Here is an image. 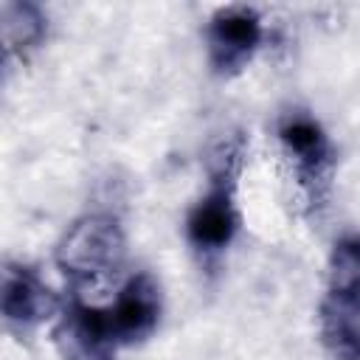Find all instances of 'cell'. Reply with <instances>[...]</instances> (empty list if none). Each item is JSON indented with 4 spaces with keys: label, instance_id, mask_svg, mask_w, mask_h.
Returning <instances> with one entry per match:
<instances>
[{
    "label": "cell",
    "instance_id": "cell-1",
    "mask_svg": "<svg viewBox=\"0 0 360 360\" xmlns=\"http://www.w3.org/2000/svg\"><path fill=\"white\" fill-rule=\"evenodd\" d=\"M245 163V135L231 132L217 141L208 155V191L186 217V236L202 256L222 253L239 231L236 183Z\"/></svg>",
    "mask_w": 360,
    "mask_h": 360
},
{
    "label": "cell",
    "instance_id": "cell-2",
    "mask_svg": "<svg viewBox=\"0 0 360 360\" xmlns=\"http://www.w3.org/2000/svg\"><path fill=\"white\" fill-rule=\"evenodd\" d=\"M318 318L326 352L335 360H360V233H343L332 245Z\"/></svg>",
    "mask_w": 360,
    "mask_h": 360
},
{
    "label": "cell",
    "instance_id": "cell-3",
    "mask_svg": "<svg viewBox=\"0 0 360 360\" xmlns=\"http://www.w3.org/2000/svg\"><path fill=\"white\" fill-rule=\"evenodd\" d=\"M127 259L121 222L110 214L79 217L56 245V264L76 290H98L118 278Z\"/></svg>",
    "mask_w": 360,
    "mask_h": 360
},
{
    "label": "cell",
    "instance_id": "cell-4",
    "mask_svg": "<svg viewBox=\"0 0 360 360\" xmlns=\"http://www.w3.org/2000/svg\"><path fill=\"white\" fill-rule=\"evenodd\" d=\"M278 141L292 166L298 191L309 214L323 211L332 194V177L338 163L332 138L307 110H287L278 118Z\"/></svg>",
    "mask_w": 360,
    "mask_h": 360
},
{
    "label": "cell",
    "instance_id": "cell-5",
    "mask_svg": "<svg viewBox=\"0 0 360 360\" xmlns=\"http://www.w3.org/2000/svg\"><path fill=\"white\" fill-rule=\"evenodd\" d=\"M208 65L214 76L231 79L248 68L262 45V17L250 6H225L211 14L205 28Z\"/></svg>",
    "mask_w": 360,
    "mask_h": 360
},
{
    "label": "cell",
    "instance_id": "cell-6",
    "mask_svg": "<svg viewBox=\"0 0 360 360\" xmlns=\"http://www.w3.org/2000/svg\"><path fill=\"white\" fill-rule=\"evenodd\" d=\"M59 301L53 290L42 281V276L22 264V262H6L0 276V312L11 332L31 335L37 326H42L48 318L59 312Z\"/></svg>",
    "mask_w": 360,
    "mask_h": 360
},
{
    "label": "cell",
    "instance_id": "cell-7",
    "mask_svg": "<svg viewBox=\"0 0 360 360\" xmlns=\"http://www.w3.org/2000/svg\"><path fill=\"white\" fill-rule=\"evenodd\" d=\"M53 340L65 360H112L118 346L110 315L84 304L79 295L59 307Z\"/></svg>",
    "mask_w": 360,
    "mask_h": 360
},
{
    "label": "cell",
    "instance_id": "cell-8",
    "mask_svg": "<svg viewBox=\"0 0 360 360\" xmlns=\"http://www.w3.org/2000/svg\"><path fill=\"white\" fill-rule=\"evenodd\" d=\"M160 309H163V298H160V284L149 276V273H135L124 281L110 315V326L112 335L118 340V346H132V343H143L160 323Z\"/></svg>",
    "mask_w": 360,
    "mask_h": 360
},
{
    "label": "cell",
    "instance_id": "cell-9",
    "mask_svg": "<svg viewBox=\"0 0 360 360\" xmlns=\"http://www.w3.org/2000/svg\"><path fill=\"white\" fill-rule=\"evenodd\" d=\"M48 34V17L37 3H6L3 6V42L6 56L25 59L31 51L42 45Z\"/></svg>",
    "mask_w": 360,
    "mask_h": 360
}]
</instances>
